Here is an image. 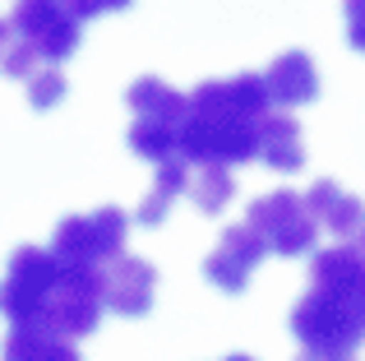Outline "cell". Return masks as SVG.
<instances>
[{
    "label": "cell",
    "instance_id": "cell-4",
    "mask_svg": "<svg viewBox=\"0 0 365 361\" xmlns=\"http://www.w3.org/2000/svg\"><path fill=\"white\" fill-rule=\"evenodd\" d=\"M245 227L259 236L264 255H282V260H301L314 250V236L319 223L310 218L305 199L296 190H273V195H259L245 208Z\"/></svg>",
    "mask_w": 365,
    "mask_h": 361
},
{
    "label": "cell",
    "instance_id": "cell-9",
    "mask_svg": "<svg viewBox=\"0 0 365 361\" xmlns=\"http://www.w3.org/2000/svg\"><path fill=\"white\" fill-rule=\"evenodd\" d=\"M259 260H264V245H259V236L250 232L245 223L241 227H222L217 245L204 260V278L213 283L217 292L236 297V292H245V283H250V273L259 269Z\"/></svg>",
    "mask_w": 365,
    "mask_h": 361
},
{
    "label": "cell",
    "instance_id": "cell-24",
    "mask_svg": "<svg viewBox=\"0 0 365 361\" xmlns=\"http://www.w3.org/2000/svg\"><path fill=\"white\" fill-rule=\"evenodd\" d=\"M227 361H255V357H245V352H236V357H227Z\"/></svg>",
    "mask_w": 365,
    "mask_h": 361
},
{
    "label": "cell",
    "instance_id": "cell-18",
    "mask_svg": "<svg viewBox=\"0 0 365 361\" xmlns=\"http://www.w3.org/2000/svg\"><path fill=\"white\" fill-rule=\"evenodd\" d=\"M130 148L134 158H143V163H162V158H180L176 153V139H180V126H171V121H153V116H134L130 126Z\"/></svg>",
    "mask_w": 365,
    "mask_h": 361
},
{
    "label": "cell",
    "instance_id": "cell-10",
    "mask_svg": "<svg viewBox=\"0 0 365 361\" xmlns=\"http://www.w3.org/2000/svg\"><path fill=\"white\" fill-rule=\"evenodd\" d=\"M310 288L365 297V255L361 241H338L329 250H310Z\"/></svg>",
    "mask_w": 365,
    "mask_h": 361
},
{
    "label": "cell",
    "instance_id": "cell-14",
    "mask_svg": "<svg viewBox=\"0 0 365 361\" xmlns=\"http://www.w3.org/2000/svg\"><path fill=\"white\" fill-rule=\"evenodd\" d=\"M0 361H83V357L70 338L51 334V329H42V325H9Z\"/></svg>",
    "mask_w": 365,
    "mask_h": 361
},
{
    "label": "cell",
    "instance_id": "cell-19",
    "mask_svg": "<svg viewBox=\"0 0 365 361\" xmlns=\"http://www.w3.org/2000/svg\"><path fill=\"white\" fill-rule=\"evenodd\" d=\"M28 102H33L37 111H46V107H56V102L65 98V74L56 70V65H37L33 74H28Z\"/></svg>",
    "mask_w": 365,
    "mask_h": 361
},
{
    "label": "cell",
    "instance_id": "cell-22",
    "mask_svg": "<svg viewBox=\"0 0 365 361\" xmlns=\"http://www.w3.org/2000/svg\"><path fill=\"white\" fill-rule=\"evenodd\" d=\"M296 361H356L351 347H301Z\"/></svg>",
    "mask_w": 365,
    "mask_h": 361
},
{
    "label": "cell",
    "instance_id": "cell-20",
    "mask_svg": "<svg viewBox=\"0 0 365 361\" xmlns=\"http://www.w3.org/2000/svg\"><path fill=\"white\" fill-rule=\"evenodd\" d=\"M37 65H42V56H37L33 46L24 42V37H9V46L0 51V70H5L9 79H28Z\"/></svg>",
    "mask_w": 365,
    "mask_h": 361
},
{
    "label": "cell",
    "instance_id": "cell-17",
    "mask_svg": "<svg viewBox=\"0 0 365 361\" xmlns=\"http://www.w3.org/2000/svg\"><path fill=\"white\" fill-rule=\"evenodd\" d=\"M185 195L199 213H222L236 195V180H232V167L222 163H199V172L185 176Z\"/></svg>",
    "mask_w": 365,
    "mask_h": 361
},
{
    "label": "cell",
    "instance_id": "cell-8",
    "mask_svg": "<svg viewBox=\"0 0 365 361\" xmlns=\"http://www.w3.org/2000/svg\"><path fill=\"white\" fill-rule=\"evenodd\" d=\"M158 297V269L139 255H116L102 264V306L116 310L125 320H143Z\"/></svg>",
    "mask_w": 365,
    "mask_h": 361
},
{
    "label": "cell",
    "instance_id": "cell-1",
    "mask_svg": "<svg viewBox=\"0 0 365 361\" xmlns=\"http://www.w3.org/2000/svg\"><path fill=\"white\" fill-rule=\"evenodd\" d=\"M273 107L259 74H236V79H204L185 98V121H180L176 153L185 163H222L241 167L255 163V135L259 116Z\"/></svg>",
    "mask_w": 365,
    "mask_h": 361
},
{
    "label": "cell",
    "instance_id": "cell-12",
    "mask_svg": "<svg viewBox=\"0 0 365 361\" xmlns=\"http://www.w3.org/2000/svg\"><path fill=\"white\" fill-rule=\"evenodd\" d=\"M255 158L268 163L273 172H301L305 167V139H301V126H296L287 111H273L268 107L259 116V135H255Z\"/></svg>",
    "mask_w": 365,
    "mask_h": 361
},
{
    "label": "cell",
    "instance_id": "cell-5",
    "mask_svg": "<svg viewBox=\"0 0 365 361\" xmlns=\"http://www.w3.org/2000/svg\"><path fill=\"white\" fill-rule=\"evenodd\" d=\"M130 218L120 208H98V213H70L51 232V255L56 264H107L125 250Z\"/></svg>",
    "mask_w": 365,
    "mask_h": 361
},
{
    "label": "cell",
    "instance_id": "cell-13",
    "mask_svg": "<svg viewBox=\"0 0 365 361\" xmlns=\"http://www.w3.org/2000/svg\"><path fill=\"white\" fill-rule=\"evenodd\" d=\"M301 199H305L314 223H319L324 232H333L338 241H356L361 236V199L347 195L338 180H314Z\"/></svg>",
    "mask_w": 365,
    "mask_h": 361
},
{
    "label": "cell",
    "instance_id": "cell-11",
    "mask_svg": "<svg viewBox=\"0 0 365 361\" xmlns=\"http://www.w3.org/2000/svg\"><path fill=\"white\" fill-rule=\"evenodd\" d=\"M259 79H264L268 102H277V107H305L319 98V70L305 51H282Z\"/></svg>",
    "mask_w": 365,
    "mask_h": 361
},
{
    "label": "cell",
    "instance_id": "cell-7",
    "mask_svg": "<svg viewBox=\"0 0 365 361\" xmlns=\"http://www.w3.org/2000/svg\"><path fill=\"white\" fill-rule=\"evenodd\" d=\"M51 283H56V255L42 245H19L9 255L5 283H0V315L9 325H37Z\"/></svg>",
    "mask_w": 365,
    "mask_h": 361
},
{
    "label": "cell",
    "instance_id": "cell-16",
    "mask_svg": "<svg viewBox=\"0 0 365 361\" xmlns=\"http://www.w3.org/2000/svg\"><path fill=\"white\" fill-rule=\"evenodd\" d=\"M125 102H130V111H134V116L171 121V126H180V121H185V93H176L171 83L153 79V74L134 79V83H130V93H125Z\"/></svg>",
    "mask_w": 365,
    "mask_h": 361
},
{
    "label": "cell",
    "instance_id": "cell-3",
    "mask_svg": "<svg viewBox=\"0 0 365 361\" xmlns=\"http://www.w3.org/2000/svg\"><path fill=\"white\" fill-rule=\"evenodd\" d=\"M287 329L301 347H351L356 352L365 338V297H342V292L310 288L287 315Z\"/></svg>",
    "mask_w": 365,
    "mask_h": 361
},
{
    "label": "cell",
    "instance_id": "cell-15",
    "mask_svg": "<svg viewBox=\"0 0 365 361\" xmlns=\"http://www.w3.org/2000/svg\"><path fill=\"white\" fill-rule=\"evenodd\" d=\"M185 176H190L185 158H162L153 190L139 199V208H134V223H139V227H162V218L171 213V204L185 195Z\"/></svg>",
    "mask_w": 365,
    "mask_h": 361
},
{
    "label": "cell",
    "instance_id": "cell-2",
    "mask_svg": "<svg viewBox=\"0 0 365 361\" xmlns=\"http://www.w3.org/2000/svg\"><path fill=\"white\" fill-rule=\"evenodd\" d=\"M102 315H107V306H102V264H56V283L42 301L37 325L79 343V338L98 334Z\"/></svg>",
    "mask_w": 365,
    "mask_h": 361
},
{
    "label": "cell",
    "instance_id": "cell-23",
    "mask_svg": "<svg viewBox=\"0 0 365 361\" xmlns=\"http://www.w3.org/2000/svg\"><path fill=\"white\" fill-rule=\"evenodd\" d=\"M9 37H14V33H9V19H0V51L9 46Z\"/></svg>",
    "mask_w": 365,
    "mask_h": 361
},
{
    "label": "cell",
    "instance_id": "cell-6",
    "mask_svg": "<svg viewBox=\"0 0 365 361\" xmlns=\"http://www.w3.org/2000/svg\"><path fill=\"white\" fill-rule=\"evenodd\" d=\"M9 33L24 37V42L42 56V65H61L79 51L83 24L65 9V0H14Z\"/></svg>",
    "mask_w": 365,
    "mask_h": 361
},
{
    "label": "cell",
    "instance_id": "cell-21",
    "mask_svg": "<svg viewBox=\"0 0 365 361\" xmlns=\"http://www.w3.org/2000/svg\"><path fill=\"white\" fill-rule=\"evenodd\" d=\"M134 0H65V9H70L74 19H98V14H111V9H130Z\"/></svg>",
    "mask_w": 365,
    "mask_h": 361
}]
</instances>
